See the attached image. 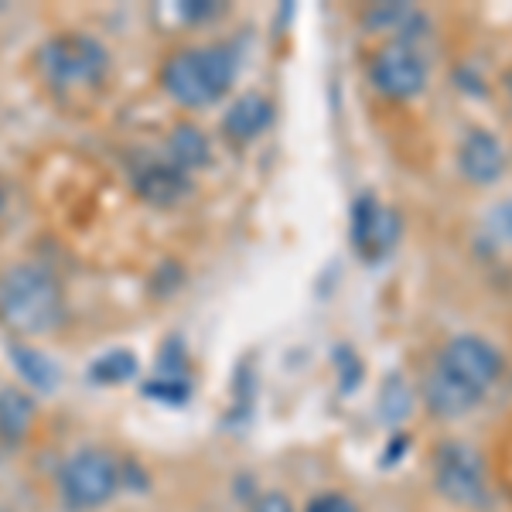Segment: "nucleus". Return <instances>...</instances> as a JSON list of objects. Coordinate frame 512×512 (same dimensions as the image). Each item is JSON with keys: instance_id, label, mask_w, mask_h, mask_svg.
Masks as SVG:
<instances>
[{"instance_id": "1", "label": "nucleus", "mask_w": 512, "mask_h": 512, "mask_svg": "<svg viewBox=\"0 0 512 512\" xmlns=\"http://www.w3.org/2000/svg\"><path fill=\"white\" fill-rule=\"evenodd\" d=\"M62 287L48 270L18 263L0 274V325L18 335H45L62 321Z\"/></svg>"}, {"instance_id": "2", "label": "nucleus", "mask_w": 512, "mask_h": 512, "mask_svg": "<svg viewBox=\"0 0 512 512\" xmlns=\"http://www.w3.org/2000/svg\"><path fill=\"white\" fill-rule=\"evenodd\" d=\"M236 79V55L226 45H195L171 52L161 65V86L175 103L198 110L229 93Z\"/></svg>"}, {"instance_id": "3", "label": "nucleus", "mask_w": 512, "mask_h": 512, "mask_svg": "<svg viewBox=\"0 0 512 512\" xmlns=\"http://www.w3.org/2000/svg\"><path fill=\"white\" fill-rule=\"evenodd\" d=\"M38 65L55 89H86L110 72V52L93 35H59L41 45Z\"/></svg>"}, {"instance_id": "4", "label": "nucleus", "mask_w": 512, "mask_h": 512, "mask_svg": "<svg viewBox=\"0 0 512 512\" xmlns=\"http://www.w3.org/2000/svg\"><path fill=\"white\" fill-rule=\"evenodd\" d=\"M434 489L451 506L482 509L489 502L485 485V461L472 444L465 441H441L434 448Z\"/></svg>"}, {"instance_id": "5", "label": "nucleus", "mask_w": 512, "mask_h": 512, "mask_svg": "<svg viewBox=\"0 0 512 512\" xmlns=\"http://www.w3.org/2000/svg\"><path fill=\"white\" fill-rule=\"evenodd\" d=\"M120 489V468L103 448H82L62 465V495L72 509H99Z\"/></svg>"}, {"instance_id": "6", "label": "nucleus", "mask_w": 512, "mask_h": 512, "mask_svg": "<svg viewBox=\"0 0 512 512\" xmlns=\"http://www.w3.org/2000/svg\"><path fill=\"white\" fill-rule=\"evenodd\" d=\"M427 79H431L427 59L417 52V45H407V41H390L376 48L369 59V86L396 103L417 99L427 89Z\"/></svg>"}, {"instance_id": "7", "label": "nucleus", "mask_w": 512, "mask_h": 512, "mask_svg": "<svg viewBox=\"0 0 512 512\" xmlns=\"http://www.w3.org/2000/svg\"><path fill=\"white\" fill-rule=\"evenodd\" d=\"M437 366H444L448 373L458 379H465L472 390L482 396L492 393V386L502 379V369H506V359L495 349L492 342H485L482 335H454L441 352H437Z\"/></svg>"}, {"instance_id": "8", "label": "nucleus", "mask_w": 512, "mask_h": 512, "mask_svg": "<svg viewBox=\"0 0 512 512\" xmlns=\"http://www.w3.org/2000/svg\"><path fill=\"white\" fill-rule=\"evenodd\" d=\"M400 216L383 205L373 192H362L352 202V246L366 263H379L393 253V246L400 243Z\"/></svg>"}, {"instance_id": "9", "label": "nucleus", "mask_w": 512, "mask_h": 512, "mask_svg": "<svg viewBox=\"0 0 512 512\" xmlns=\"http://www.w3.org/2000/svg\"><path fill=\"white\" fill-rule=\"evenodd\" d=\"M485 396L472 390L468 383H461L458 376H451L444 366L431 362L424 376V407L427 414L437 417V420H461L468 417L475 407H482Z\"/></svg>"}, {"instance_id": "10", "label": "nucleus", "mask_w": 512, "mask_h": 512, "mask_svg": "<svg viewBox=\"0 0 512 512\" xmlns=\"http://www.w3.org/2000/svg\"><path fill=\"white\" fill-rule=\"evenodd\" d=\"M458 171L472 185H495L506 175V147L485 127H472L458 144Z\"/></svg>"}, {"instance_id": "11", "label": "nucleus", "mask_w": 512, "mask_h": 512, "mask_svg": "<svg viewBox=\"0 0 512 512\" xmlns=\"http://www.w3.org/2000/svg\"><path fill=\"white\" fill-rule=\"evenodd\" d=\"M134 188L151 205H175L192 192V178L181 168H175L171 161H151L137 171Z\"/></svg>"}, {"instance_id": "12", "label": "nucleus", "mask_w": 512, "mask_h": 512, "mask_svg": "<svg viewBox=\"0 0 512 512\" xmlns=\"http://www.w3.org/2000/svg\"><path fill=\"white\" fill-rule=\"evenodd\" d=\"M270 120H274V103L263 93H246L226 110L222 134L233 140V144H250L253 137H260L270 127Z\"/></svg>"}, {"instance_id": "13", "label": "nucleus", "mask_w": 512, "mask_h": 512, "mask_svg": "<svg viewBox=\"0 0 512 512\" xmlns=\"http://www.w3.org/2000/svg\"><path fill=\"white\" fill-rule=\"evenodd\" d=\"M362 24L376 35H396V41L407 45H414V38L427 31V18L414 4H373L362 14Z\"/></svg>"}, {"instance_id": "14", "label": "nucleus", "mask_w": 512, "mask_h": 512, "mask_svg": "<svg viewBox=\"0 0 512 512\" xmlns=\"http://www.w3.org/2000/svg\"><path fill=\"white\" fill-rule=\"evenodd\" d=\"M31 424H35V400L18 386L0 390V437L7 444H18L31 431Z\"/></svg>"}, {"instance_id": "15", "label": "nucleus", "mask_w": 512, "mask_h": 512, "mask_svg": "<svg viewBox=\"0 0 512 512\" xmlns=\"http://www.w3.org/2000/svg\"><path fill=\"white\" fill-rule=\"evenodd\" d=\"M168 154H171V164L188 175V171L209 164V137H205L195 123H178L168 134Z\"/></svg>"}, {"instance_id": "16", "label": "nucleus", "mask_w": 512, "mask_h": 512, "mask_svg": "<svg viewBox=\"0 0 512 512\" xmlns=\"http://www.w3.org/2000/svg\"><path fill=\"white\" fill-rule=\"evenodd\" d=\"M11 355H14V366L21 369V376L28 379L31 386H38V390H55V383H59V366H55L48 355L24 349V345H14Z\"/></svg>"}, {"instance_id": "17", "label": "nucleus", "mask_w": 512, "mask_h": 512, "mask_svg": "<svg viewBox=\"0 0 512 512\" xmlns=\"http://www.w3.org/2000/svg\"><path fill=\"white\" fill-rule=\"evenodd\" d=\"M137 376V355L127 352V349H117V352H106L89 366V379L99 386H117V383H127V379Z\"/></svg>"}, {"instance_id": "18", "label": "nucleus", "mask_w": 512, "mask_h": 512, "mask_svg": "<svg viewBox=\"0 0 512 512\" xmlns=\"http://www.w3.org/2000/svg\"><path fill=\"white\" fill-rule=\"evenodd\" d=\"M410 407H414V396H410V390L403 386V379L400 376H390L386 379V386H383V393H379V410L386 414V420H403L410 414Z\"/></svg>"}, {"instance_id": "19", "label": "nucleus", "mask_w": 512, "mask_h": 512, "mask_svg": "<svg viewBox=\"0 0 512 512\" xmlns=\"http://www.w3.org/2000/svg\"><path fill=\"white\" fill-rule=\"evenodd\" d=\"M144 390H147V396H158V400L181 403L192 396V383H188L185 373H164V379H151Z\"/></svg>"}, {"instance_id": "20", "label": "nucleus", "mask_w": 512, "mask_h": 512, "mask_svg": "<svg viewBox=\"0 0 512 512\" xmlns=\"http://www.w3.org/2000/svg\"><path fill=\"white\" fill-rule=\"evenodd\" d=\"M335 366H338V373H342V393H352L355 386L362 383V359H359V352H352L349 345H338L335 349Z\"/></svg>"}, {"instance_id": "21", "label": "nucleus", "mask_w": 512, "mask_h": 512, "mask_svg": "<svg viewBox=\"0 0 512 512\" xmlns=\"http://www.w3.org/2000/svg\"><path fill=\"white\" fill-rule=\"evenodd\" d=\"M304 512H359V506L342 492H318L315 499L304 506Z\"/></svg>"}, {"instance_id": "22", "label": "nucleus", "mask_w": 512, "mask_h": 512, "mask_svg": "<svg viewBox=\"0 0 512 512\" xmlns=\"http://www.w3.org/2000/svg\"><path fill=\"white\" fill-rule=\"evenodd\" d=\"M489 233L499 236L502 243H512V195L502 198V202L489 212Z\"/></svg>"}, {"instance_id": "23", "label": "nucleus", "mask_w": 512, "mask_h": 512, "mask_svg": "<svg viewBox=\"0 0 512 512\" xmlns=\"http://www.w3.org/2000/svg\"><path fill=\"white\" fill-rule=\"evenodd\" d=\"M410 448H414V437L410 434H393V441H390V451L383 454V458H379V465H396V461L403 458V454H407Z\"/></svg>"}, {"instance_id": "24", "label": "nucleus", "mask_w": 512, "mask_h": 512, "mask_svg": "<svg viewBox=\"0 0 512 512\" xmlns=\"http://www.w3.org/2000/svg\"><path fill=\"white\" fill-rule=\"evenodd\" d=\"M253 512H294V506H291V499H287L284 492H267L260 502H256Z\"/></svg>"}, {"instance_id": "25", "label": "nucleus", "mask_w": 512, "mask_h": 512, "mask_svg": "<svg viewBox=\"0 0 512 512\" xmlns=\"http://www.w3.org/2000/svg\"><path fill=\"white\" fill-rule=\"evenodd\" d=\"M216 11H219V4H212V0H195V4H185V7H181V14H185L188 21L212 18Z\"/></svg>"}, {"instance_id": "26", "label": "nucleus", "mask_w": 512, "mask_h": 512, "mask_svg": "<svg viewBox=\"0 0 512 512\" xmlns=\"http://www.w3.org/2000/svg\"><path fill=\"white\" fill-rule=\"evenodd\" d=\"M502 89H506V96L512 99V69H506V76H502Z\"/></svg>"}, {"instance_id": "27", "label": "nucleus", "mask_w": 512, "mask_h": 512, "mask_svg": "<svg viewBox=\"0 0 512 512\" xmlns=\"http://www.w3.org/2000/svg\"><path fill=\"white\" fill-rule=\"evenodd\" d=\"M0 209H4V192H0Z\"/></svg>"}]
</instances>
